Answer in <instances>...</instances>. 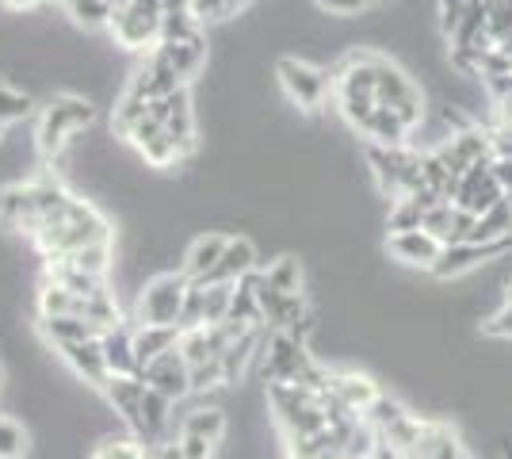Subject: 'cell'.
I'll return each instance as SVG.
<instances>
[{
    "label": "cell",
    "instance_id": "25",
    "mask_svg": "<svg viewBox=\"0 0 512 459\" xmlns=\"http://www.w3.org/2000/svg\"><path fill=\"white\" fill-rule=\"evenodd\" d=\"M264 284L272 291H283V295H306V272H302V261L283 253L276 261L264 268Z\"/></svg>",
    "mask_w": 512,
    "mask_h": 459
},
{
    "label": "cell",
    "instance_id": "1",
    "mask_svg": "<svg viewBox=\"0 0 512 459\" xmlns=\"http://www.w3.org/2000/svg\"><path fill=\"white\" fill-rule=\"evenodd\" d=\"M96 123V104L81 92H50L35 115V153L43 161L62 157L73 138Z\"/></svg>",
    "mask_w": 512,
    "mask_h": 459
},
{
    "label": "cell",
    "instance_id": "37",
    "mask_svg": "<svg viewBox=\"0 0 512 459\" xmlns=\"http://www.w3.org/2000/svg\"><path fill=\"white\" fill-rule=\"evenodd\" d=\"M192 8H195V16L203 20V27H207V23L234 20L237 12H245V8H249V0H195Z\"/></svg>",
    "mask_w": 512,
    "mask_h": 459
},
{
    "label": "cell",
    "instance_id": "39",
    "mask_svg": "<svg viewBox=\"0 0 512 459\" xmlns=\"http://www.w3.org/2000/svg\"><path fill=\"white\" fill-rule=\"evenodd\" d=\"M203 291H207V326L226 322L234 303V284H203Z\"/></svg>",
    "mask_w": 512,
    "mask_h": 459
},
{
    "label": "cell",
    "instance_id": "8",
    "mask_svg": "<svg viewBox=\"0 0 512 459\" xmlns=\"http://www.w3.org/2000/svg\"><path fill=\"white\" fill-rule=\"evenodd\" d=\"M100 394H104L107 410L115 414V421H119L127 433H138V425H142L146 379H142V375H111Z\"/></svg>",
    "mask_w": 512,
    "mask_h": 459
},
{
    "label": "cell",
    "instance_id": "14",
    "mask_svg": "<svg viewBox=\"0 0 512 459\" xmlns=\"http://www.w3.org/2000/svg\"><path fill=\"white\" fill-rule=\"evenodd\" d=\"M157 50L165 54V62L180 77V85H195L199 73L207 69V58H211V35L203 31V35L184 39V43H157Z\"/></svg>",
    "mask_w": 512,
    "mask_h": 459
},
{
    "label": "cell",
    "instance_id": "20",
    "mask_svg": "<svg viewBox=\"0 0 512 459\" xmlns=\"http://www.w3.org/2000/svg\"><path fill=\"white\" fill-rule=\"evenodd\" d=\"M226 433H230V417L222 406H214L207 398H199L192 410L180 417V437H203L211 444H222Z\"/></svg>",
    "mask_w": 512,
    "mask_h": 459
},
{
    "label": "cell",
    "instance_id": "12",
    "mask_svg": "<svg viewBox=\"0 0 512 459\" xmlns=\"http://www.w3.org/2000/svg\"><path fill=\"white\" fill-rule=\"evenodd\" d=\"M440 241L432 238L428 230H402V234H386V253L406 268H421L432 272V264L440 261Z\"/></svg>",
    "mask_w": 512,
    "mask_h": 459
},
{
    "label": "cell",
    "instance_id": "23",
    "mask_svg": "<svg viewBox=\"0 0 512 459\" xmlns=\"http://www.w3.org/2000/svg\"><path fill=\"white\" fill-rule=\"evenodd\" d=\"M207 27L195 16V8L188 0H165V12H161V43H184L203 35Z\"/></svg>",
    "mask_w": 512,
    "mask_h": 459
},
{
    "label": "cell",
    "instance_id": "2",
    "mask_svg": "<svg viewBox=\"0 0 512 459\" xmlns=\"http://www.w3.org/2000/svg\"><path fill=\"white\" fill-rule=\"evenodd\" d=\"M363 161H367V173L379 199L394 203L402 196H413L417 188H425L421 180V150L413 146H375V142H363L360 146Z\"/></svg>",
    "mask_w": 512,
    "mask_h": 459
},
{
    "label": "cell",
    "instance_id": "10",
    "mask_svg": "<svg viewBox=\"0 0 512 459\" xmlns=\"http://www.w3.org/2000/svg\"><path fill=\"white\" fill-rule=\"evenodd\" d=\"M142 379H146L157 394L172 398L176 406L192 398V368H188V360L176 349L165 352V356H157L153 364H146V368H142Z\"/></svg>",
    "mask_w": 512,
    "mask_h": 459
},
{
    "label": "cell",
    "instance_id": "44",
    "mask_svg": "<svg viewBox=\"0 0 512 459\" xmlns=\"http://www.w3.org/2000/svg\"><path fill=\"white\" fill-rule=\"evenodd\" d=\"M180 448H184L188 459H214V448H218V444H211V440H203V437H180Z\"/></svg>",
    "mask_w": 512,
    "mask_h": 459
},
{
    "label": "cell",
    "instance_id": "42",
    "mask_svg": "<svg viewBox=\"0 0 512 459\" xmlns=\"http://www.w3.org/2000/svg\"><path fill=\"white\" fill-rule=\"evenodd\" d=\"M482 333L486 337H497V341H512V303H505L497 314H490L482 322Z\"/></svg>",
    "mask_w": 512,
    "mask_h": 459
},
{
    "label": "cell",
    "instance_id": "33",
    "mask_svg": "<svg viewBox=\"0 0 512 459\" xmlns=\"http://www.w3.org/2000/svg\"><path fill=\"white\" fill-rule=\"evenodd\" d=\"M226 387V372H222V360H203V364H192V398H207L218 394Z\"/></svg>",
    "mask_w": 512,
    "mask_h": 459
},
{
    "label": "cell",
    "instance_id": "51",
    "mask_svg": "<svg viewBox=\"0 0 512 459\" xmlns=\"http://www.w3.org/2000/svg\"><path fill=\"white\" fill-rule=\"evenodd\" d=\"M111 4H115V8H123V4H130V0H111Z\"/></svg>",
    "mask_w": 512,
    "mask_h": 459
},
{
    "label": "cell",
    "instance_id": "4",
    "mask_svg": "<svg viewBox=\"0 0 512 459\" xmlns=\"http://www.w3.org/2000/svg\"><path fill=\"white\" fill-rule=\"evenodd\" d=\"M276 85L287 96V104L299 111H321L325 100L333 96V73L310 62V58H279L276 62Z\"/></svg>",
    "mask_w": 512,
    "mask_h": 459
},
{
    "label": "cell",
    "instance_id": "46",
    "mask_svg": "<svg viewBox=\"0 0 512 459\" xmlns=\"http://www.w3.org/2000/svg\"><path fill=\"white\" fill-rule=\"evenodd\" d=\"M493 176L505 192H512V157H493Z\"/></svg>",
    "mask_w": 512,
    "mask_h": 459
},
{
    "label": "cell",
    "instance_id": "24",
    "mask_svg": "<svg viewBox=\"0 0 512 459\" xmlns=\"http://www.w3.org/2000/svg\"><path fill=\"white\" fill-rule=\"evenodd\" d=\"M180 345V326H142L134 322V356H138V368L153 364L157 356H165Z\"/></svg>",
    "mask_w": 512,
    "mask_h": 459
},
{
    "label": "cell",
    "instance_id": "49",
    "mask_svg": "<svg viewBox=\"0 0 512 459\" xmlns=\"http://www.w3.org/2000/svg\"><path fill=\"white\" fill-rule=\"evenodd\" d=\"M46 4H54V8H62V12L69 8V0H46Z\"/></svg>",
    "mask_w": 512,
    "mask_h": 459
},
{
    "label": "cell",
    "instance_id": "16",
    "mask_svg": "<svg viewBox=\"0 0 512 459\" xmlns=\"http://www.w3.org/2000/svg\"><path fill=\"white\" fill-rule=\"evenodd\" d=\"M459 456H467L463 452V440H459V429L451 421H444V417H428L421 440L402 459H459Z\"/></svg>",
    "mask_w": 512,
    "mask_h": 459
},
{
    "label": "cell",
    "instance_id": "19",
    "mask_svg": "<svg viewBox=\"0 0 512 459\" xmlns=\"http://www.w3.org/2000/svg\"><path fill=\"white\" fill-rule=\"evenodd\" d=\"M256 268H260V249H256V241L245 238V234H237V238H230V245H226V253H222V261H218V268H214V276L207 284H237L241 276H249Z\"/></svg>",
    "mask_w": 512,
    "mask_h": 459
},
{
    "label": "cell",
    "instance_id": "40",
    "mask_svg": "<svg viewBox=\"0 0 512 459\" xmlns=\"http://www.w3.org/2000/svg\"><path fill=\"white\" fill-rule=\"evenodd\" d=\"M310 4L318 8L321 16H329V20H356V16L375 8V4H367V0H310Z\"/></svg>",
    "mask_w": 512,
    "mask_h": 459
},
{
    "label": "cell",
    "instance_id": "48",
    "mask_svg": "<svg viewBox=\"0 0 512 459\" xmlns=\"http://www.w3.org/2000/svg\"><path fill=\"white\" fill-rule=\"evenodd\" d=\"M371 459H402V452H394L390 444H383V440H379V444H375V452H371Z\"/></svg>",
    "mask_w": 512,
    "mask_h": 459
},
{
    "label": "cell",
    "instance_id": "35",
    "mask_svg": "<svg viewBox=\"0 0 512 459\" xmlns=\"http://www.w3.org/2000/svg\"><path fill=\"white\" fill-rule=\"evenodd\" d=\"M31 448V437L16 417L0 414V459H23Z\"/></svg>",
    "mask_w": 512,
    "mask_h": 459
},
{
    "label": "cell",
    "instance_id": "32",
    "mask_svg": "<svg viewBox=\"0 0 512 459\" xmlns=\"http://www.w3.org/2000/svg\"><path fill=\"white\" fill-rule=\"evenodd\" d=\"M421 219H425V207L413 196H402L390 203L386 211V230L390 234H402V230H421Z\"/></svg>",
    "mask_w": 512,
    "mask_h": 459
},
{
    "label": "cell",
    "instance_id": "26",
    "mask_svg": "<svg viewBox=\"0 0 512 459\" xmlns=\"http://www.w3.org/2000/svg\"><path fill=\"white\" fill-rule=\"evenodd\" d=\"M509 238H512V207L509 199H501V203H493L486 215H478L474 230H470V241L493 245V241H509Z\"/></svg>",
    "mask_w": 512,
    "mask_h": 459
},
{
    "label": "cell",
    "instance_id": "18",
    "mask_svg": "<svg viewBox=\"0 0 512 459\" xmlns=\"http://www.w3.org/2000/svg\"><path fill=\"white\" fill-rule=\"evenodd\" d=\"M100 349H104V364L111 375H142L138 356H134V318L100 333Z\"/></svg>",
    "mask_w": 512,
    "mask_h": 459
},
{
    "label": "cell",
    "instance_id": "5",
    "mask_svg": "<svg viewBox=\"0 0 512 459\" xmlns=\"http://www.w3.org/2000/svg\"><path fill=\"white\" fill-rule=\"evenodd\" d=\"M375 100L394 111L409 131H421V123H425V96H421V88L413 85V77L390 54L375 58Z\"/></svg>",
    "mask_w": 512,
    "mask_h": 459
},
{
    "label": "cell",
    "instance_id": "34",
    "mask_svg": "<svg viewBox=\"0 0 512 459\" xmlns=\"http://www.w3.org/2000/svg\"><path fill=\"white\" fill-rule=\"evenodd\" d=\"M409 406L402 402V398H394V394H379L375 402H371V410L363 414V421L375 429V433H383V429H390L398 417H406Z\"/></svg>",
    "mask_w": 512,
    "mask_h": 459
},
{
    "label": "cell",
    "instance_id": "47",
    "mask_svg": "<svg viewBox=\"0 0 512 459\" xmlns=\"http://www.w3.org/2000/svg\"><path fill=\"white\" fill-rule=\"evenodd\" d=\"M8 12H16V16H23V12H39L46 0H0Z\"/></svg>",
    "mask_w": 512,
    "mask_h": 459
},
{
    "label": "cell",
    "instance_id": "28",
    "mask_svg": "<svg viewBox=\"0 0 512 459\" xmlns=\"http://www.w3.org/2000/svg\"><path fill=\"white\" fill-rule=\"evenodd\" d=\"M88 459H153V452L134 433H104Z\"/></svg>",
    "mask_w": 512,
    "mask_h": 459
},
{
    "label": "cell",
    "instance_id": "43",
    "mask_svg": "<svg viewBox=\"0 0 512 459\" xmlns=\"http://www.w3.org/2000/svg\"><path fill=\"white\" fill-rule=\"evenodd\" d=\"M486 131H490L493 157H512V127H505V123H493V127H486Z\"/></svg>",
    "mask_w": 512,
    "mask_h": 459
},
{
    "label": "cell",
    "instance_id": "17",
    "mask_svg": "<svg viewBox=\"0 0 512 459\" xmlns=\"http://www.w3.org/2000/svg\"><path fill=\"white\" fill-rule=\"evenodd\" d=\"M256 295H260V310H264V326L279 329V333H287L299 318L310 314L306 295H283V291H272L268 284H260Z\"/></svg>",
    "mask_w": 512,
    "mask_h": 459
},
{
    "label": "cell",
    "instance_id": "38",
    "mask_svg": "<svg viewBox=\"0 0 512 459\" xmlns=\"http://www.w3.org/2000/svg\"><path fill=\"white\" fill-rule=\"evenodd\" d=\"M207 326V291L203 284H188V295H184V310H180V329H199Z\"/></svg>",
    "mask_w": 512,
    "mask_h": 459
},
{
    "label": "cell",
    "instance_id": "27",
    "mask_svg": "<svg viewBox=\"0 0 512 459\" xmlns=\"http://www.w3.org/2000/svg\"><path fill=\"white\" fill-rule=\"evenodd\" d=\"M150 115V100H142L138 92H130L123 88L119 96H115V108H111V134H119V138H127L142 119Z\"/></svg>",
    "mask_w": 512,
    "mask_h": 459
},
{
    "label": "cell",
    "instance_id": "36",
    "mask_svg": "<svg viewBox=\"0 0 512 459\" xmlns=\"http://www.w3.org/2000/svg\"><path fill=\"white\" fill-rule=\"evenodd\" d=\"M451 222H455V203H451V199H444V203H436V207H428V211H425L421 230H428V234L440 241V245H451Z\"/></svg>",
    "mask_w": 512,
    "mask_h": 459
},
{
    "label": "cell",
    "instance_id": "29",
    "mask_svg": "<svg viewBox=\"0 0 512 459\" xmlns=\"http://www.w3.org/2000/svg\"><path fill=\"white\" fill-rule=\"evenodd\" d=\"M65 16L85 31H107V23L115 16V4L111 0H69Z\"/></svg>",
    "mask_w": 512,
    "mask_h": 459
},
{
    "label": "cell",
    "instance_id": "53",
    "mask_svg": "<svg viewBox=\"0 0 512 459\" xmlns=\"http://www.w3.org/2000/svg\"><path fill=\"white\" fill-rule=\"evenodd\" d=\"M0 387H4V368H0Z\"/></svg>",
    "mask_w": 512,
    "mask_h": 459
},
{
    "label": "cell",
    "instance_id": "45",
    "mask_svg": "<svg viewBox=\"0 0 512 459\" xmlns=\"http://www.w3.org/2000/svg\"><path fill=\"white\" fill-rule=\"evenodd\" d=\"M153 459H188V456H184V448H180V437H169L153 448Z\"/></svg>",
    "mask_w": 512,
    "mask_h": 459
},
{
    "label": "cell",
    "instance_id": "31",
    "mask_svg": "<svg viewBox=\"0 0 512 459\" xmlns=\"http://www.w3.org/2000/svg\"><path fill=\"white\" fill-rule=\"evenodd\" d=\"M35 310H39V318H65V314H77V295L65 291L62 284L43 280V284H39V295H35Z\"/></svg>",
    "mask_w": 512,
    "mask_h": 459
},
{
    "label": "cell",
    "instance_id": "55",
    "mask_svg": "<svg viewBox=\"0 0 512 459\" xmlns=\"http://www.w3.org/2000/svg\"><path fill=\"white\" fill-rule=\"evenodd\" d=\"M188 4H195V0H188Z\"/></svg>",
    "mask_w": 512,
    "mask_h": 459
},
{
    "label": "cell",
    "instance_id": "41",
    "mask_svg": "<svg viewBox=\"0 0 512 459\" xmlns=\"http://www.w3.org/2000/svg\"><path fill=\"white\" fill-rule=\"evenodd\" d=\"M470 0H436V16H440V31H444V39H451L455 31H459V23L467 16Z\"/></svg>",
    "mask_w": 512,
    "mask_h": 459
},
{
    "label": "cell",
    "instance_id": "6",
    "mask_svg": "<svg viewBox=\"0 0 512 459\" xmlns=\"http://www.w3.org/2000/svg\"><path fill=\"white\" fill-rule=\"evenodd\" d=\"M107 39L127 54H150L153 46L161 43V20L138 12L134 4H123V8H115V16L107 23Z\"/></svg>",
    "mask_w": 512,
    "mask_h": 459
},
{
    "label": "cell",
    "instance_id": "11",
    "mask_svg": "<svg viewBox=\"0 0 512 459\" xmlns=\"http://www.w3.org/2000/svg\"><path fill=\"white\" fill-rule=\"evenodd\" d=\"M325 391L333 394L341 406H348L352 414H367L371 410V402L379 398V383H375V375L360 372V368H329V379H325Z\"/></svg>",
    "mask_w": 512,
    "mask_h": 459
},
{
    "label": "cell",
    "instance_id": "13",
    "mask_svg": "<svg viewBox=\"0 0 512 459\" xmlns=\"http://www.w3.org/2000/svg\"><path fill=\"white\" fill-rule=\"evenodd\" d=\"M58 360L77 375V383H85L88 391L96 394L104 391V383L111 379L104 364V349H100V337L96 341H81V345H65V349H58Z\"/></svg>",
    "mask_w": 512,
    "mask_h": 459
},
{
    "label": "cell",
    "instance_id": "30",
    "mask_svg": "<svg viewBox=\"0 0 512 459\" xmlns=\"http://www.w3.org/2000/svg\"><path fill=\"white\" fill-rule=\"evenodd\" d=\"M31 115H35V96L0 81V127L8 131L12 123H23V119H31Z\"/></svg>",
    "mask_w": 512,
    "mask_h": 459
},
{
    "label": "cell",
    "instance_id": "15",
    "mask_svg": "<svg viewBox=\"0 0 512 459\" xmlns=\"http://www.w3.org/2000/svg\"><path fill=\"white\" fill-rule=\"evenodd\" d=\"M226 245H230V234H218V230L192 238V245L184 249L180 272H184L188 280H195V284H207L214 276V268H218V261H222V253H226Z\"/></svg>",
    "mask_w": 512,
    "mask_h": 459
},
{
    "label": "cell",
    "instance_id": "54",
    "mask_svg": "<svg viewBox=\"0 0 512 459\" xmlns=\"http://www.w3.org/2000/svg\"><path fill=\"white\" fill-rule=\"evenodd\" d=\"M505 199H509V207H512V192H505Z\"/></svg>",
    "mask_w": 512,
    "mask_h": 459
},
{
    "label": "cell",
    "instance_id": "52",
    "mask_svg": "<svg viewBox=\"0 0 512 459\" xmlns=\"http://www.w3.org/2000/svg\"><path fill=\"white\" fill-rule=\"evenodd\" d=\"M4 138H8V131H4V127H0V142H4Z\"/></svg>",
    "mask_w": 512,
    "mask_h": 459
},
{
    "label": "cell",
    "instance_id": "50",
    "mask_svg": "<svg viewBox=\"0 0 512 459\" xmlns=\"http://www.w3.org/2000/svg\"><path fill=\"white\" fill-rule=\"evenodd\" d=\"M505 295H509V303H512V280H505Z\"/></svg>",
    "mask_w": 512,
    "mask_h": 459
},
{
    "label": "cell",
    "instance_id": "7",
    "mask_svg": "<svg viewBox=\"0 0 512 459\" xmlns=\"http://www.w3.org/2000/svg\"><path fill=\"white\" fill-rule=\"evenodd\" d=\"M512 249V238L509 241H493V245H478V241H451L440 249V261L432 264V276L436 280H455V276H463L470 268H478V264H490L497 257H505Z\"/></svg>",
    "mask_w": 512,
    "mask_h": 459
},
{
    "label": "cell",
    "instance_id": "22",
    "mask_svg": "<svg viewBox=\"0 0 512 459\" xmlns=\"http://www.w3.org/2000/svg\"><path fill=\"white\" fill-rule=\"evenodd\" d=\"M356 134H363V142H375V146H409V134L413 131L390 108L375 104V111L356 127Z\"/></svg>",
    "mask_w": 512,
    "mask_h": 459
},
{
    "label": "cell",
    "instance_id": "9",
    "mask_svg": "<svg viewBox=\"0 0 512 459\" xmlns=\"http://www.w3.org/2000/svg\"><path fill=\"white\" fill-rule=\"evenodd\" d=\"M505 199V188L493 176V161H478L474 169L459 176V192H455V207H463L470 215H486L493 203Z\"/></svg>",
    "mask_w": 512,
    "mask_h": 459
},
{
    "label": "cell",
    "instance_id": "3",
    "mask_svg": "<svg viewBox=\"0 0 512 459\" xmlns=\"http://www.w3.org/2000/svg\"><path fill=\"white\" fill-rule=\"evenodd\" d=\"M188 276L176 268V272H157L146 284L138 287L134 295V310L130 318L142 322V326H180V310H184V295H188Z\"/></svg>",
    "mask_w": 512,
    "mask_h": 459
},
{
    "label": "cell",
    "instance_id": "21",
    "mask_svg": "<svg viewBox=\"0 0 512 459\" xmlns=\"http://www.w3.org/2000/svg\"><path fill=\"white\" fill-rule=\"evenodd\" d=\"M39 337L46 341V349H65V345H81V341H96L100 329L77 318V314H65V318H39Z\"/></svg>",
    "mask_w": 512,
    "mask_h": 459
}]
</instances>
